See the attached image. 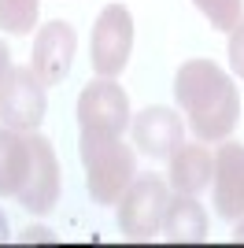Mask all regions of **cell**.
I'll list each match as a JSON object with an SVG mask.
<instances>
[{
    "instance_id": "obj_16",
    "label": "cell",
    "mask_w": 244,
    "mask_h": 248,
    "mask_svg": "<svg viewBox=\"0 0 244 248\" xmlns=\"http://www.w3.org/2000/svg\"><path fill=\"white\" fill-rule=\"evenodd\" d=\"M229 67L244 78V15L237 22L233 30H229Z\"/></svg>"
},
{
    "instance_id": "obj_11",
    "label": "cell",
    "mask_w": 244,
    "mask_h": 248,
    "mask_svg": "<svg viewBox=\"0 0 244 248\" xmlns=\"http://www.w3.org/2000/svg\"><path fill=\"white\" fill-rule=\"evenodd\" d=\"M211 174H214V155L207 152L203 145H178L170 152V186L178 193H200V189L211 186Z\"/></svg>"
},
{
    "instance_id": "obj_7",
    "label": "cell",
    "mask_w": 244,
    "mask_h": 248,
    "mask_svg": "<svg viewBox=\"0 0 244 248\" xmlns=\"http://www.w3.org/2000/svg\"><path fill=\"white\" fill-rule=\"evenodd\" d=\"M15 200L30 215H48L60 200V163H56L52 141L37 130H30V170H26V182Z\"/></svg>"
},
{
    "instance_id": "obj_3",
    "label": "cell",
    "mask_w": 244,
    "mask_h": 248,
    "mask_svg": "<svg viewBox=\"0 0 244 248\" xmlns=\"http://www.w3.org/2000/svg\"><path fill=\"white\" fill-rule=\"evenodd\" d=\"M170 189L159 174H141L133 178L130 189L119 197V230L130 241H152L163 226Z\"/></svg>"
},
{
    "instance_id": "obj_2",
    "label": "cell",
    "mask_w": 244,
    "mask_h": 248,
    "mask_svg": "<svg viewBox=\"0 0 244 248\" xmlns=\"http://www.w3.org/2000/svg\"><path fill=\"white\" fill-rule=\"evenodd\" d=\"M81 167H85V189L96 204H119V197L137 178V155L115 134H92L81 130Z\"/></svg>"
},
{
    "instance_id": "obj_8",
    "label": "cell",
    "mask_w": 244,
    "mask_h": 248,
    "mask_svg": "<svg viewBox=\"0 0 244 248\" xmlns=\"http://www.w3.org/2000/svg\"><path fill=\"white\" fill-rule=\"evenodd\" d=\"M74 48H78V37H74V26L63 19L45 22L33 37V56H30V71L37 74V82L48 89V85H60L71 71Z\"/></svg>"
},
{
    "instance_id": "obj_18",
    "label": "cell",
    "mask_w": 244,
    "mask_h": 248,
    "mask_svg": "<svg viewBox=\"0 0 244 248\" xmlns=\"http://www.w3.org/2000/svg\"><path fill=\"white\" fill-rule=\"evenodd\" d=\"M11 71V52H8V45L0 41V82H4V74Z\"/></svg>"
},
{
    "instance_id": "obj_13",
    "label": "cell",
    "mask_w": 244,
    "mask_h": 248,
    "mask_svg": "<svg viewBox=\"0 0 244 248\" xmlns=\"http://www.w3.org/2000/svg\"><path fill=\"white\" fill-rule=\"evenodd\" d=\"M30 170V134L0 126V197H19Z\"/></svg>"
},
{
    "instance_id": "obj_12",
    "label": "cell",
    "mask_w": 244,
    "mask_h": 248,
    "mask_svg": "<svg viewBox=\"0 0 244 248\" xmlns=\"http://www.w3.org/2000/svg\"><path fill=\"white\" fill-rule=\"evenodd\" d=\"M163 233H167L170 241H178V245L207 241V211H203V204H196L193 193H178V197L167 200Z\"/></svg>"
},
{
    "instance_id": "obj_15",
    "label": "cell",
    "mask_w": 244,
    "mask_h": 248,
    "mask_svg": "<svg viewBox=\"0 0 244 248\" xmlns=\"http://www.w3.org/2000/svg\"><path fill=\"white\" fill-rule=\"evenodd\" d=\"M193 4L207 15L214 30H226V33L241 22V11H244V0H193Z\"/></svg>"
},
{
    "instance_id": "obj_10",
    "label": "cell",
    "mask_w": 244,
    "mask_h": 248,
    "mask_svg": "<svg viewBox=\"0 0 244 248\" xmlns=\"http://www.w3.org/2000/svg\"><path fill=\"white\" fill-rule=\"evenodd\" d=\"M133 145L152 159H170V152L182 145V115L167 104L144 108L133 119Z\"/></svg>"
},
{
    "instance_id": "obj_6",
    "label": "cell",
    "mask_w": 244,
    "mask_h": 248,
    "mask_svg": "<svg viewBox=\"0 0 244 248\" xmlns=\"http://www.w3.org/2000/svg\"><path fill=\"white\" fill-rule=\"evenodd\" d=\"M78 126L92 130V134L122 137V130L130 126V96L122 93V85H115V78H100V82H89L81 89Z\"/></svg>"
},
{
    "instance_id": "obj_1",
    "label": "cell",
    "mask_w": 244,
    "mask_h": 248,
    "mask_svg": "<svg viewBox=\"0 0 244 248\" xmlns=\"http://www.w3.org/2000/svg\"><path fill=\"white\" fill-rule=\"evenodd\" d=\"M174 96L189 115L200 141H226L241 119V96L233 78L211 60H189L174 78Z\"/></svg>"
},
{
    "instance_id": "obj_5",
    "label": "cell",
    "mask_w": 244,
    "mask_h": 248,
    "mask_svg": "<svg viewBox=\"0 0 244 248\" xmlns=\"http://www.w3.org/2000/svg\"><path fill=\"white\" fill-rule=\"evenodd\" d=\"M45 108H48V100H45V85L37 82V74L30 67H11L0 82V119H4V126L30 134L41 126Z\"/></svg>"
},
{
    "instance_id": "obj_20",
    "label": "cell",
    "mask_w": 244,
    "mask_h": 248,
    "mask_svg": "<svg viewBox=\"0 0 244 248\" xmlns=\"http://www.w3.org/2000/svg\"><path fill=\"white\" fill-rule=\"evenodd\" d=\"M8 237H11V233H8V218H4V211H0V245H4Z\"/></svg>"
},
{
    "instance_id": "obj_14",
    "label": "cell",
    "mask_w": 244,
    "mask_h": 248,
    "mask_svg": "<svg viewBox=\"0 0 244 248\" xmlns=\"http://www.w3.org/2000/svg\"><path fill=\"white\" fill-rule=\"evenodd\" d=\"M37 11H41V0H0V26L15 37H22L37 26Z\"/></svg>"
},
{
    "instance_id": "obj_9",
    "label": "cell",
    "mask_w": 244,
    "mask_h": 248,
    "mask_svg": "<svg viewBox=\"0 0 244 248\" xmlns=\"http://www.w3.org/2000/svg\"><path fill=\"white\" fill-rule=\"evenodd\" d=\"M214 211L226 222H237L244 215V145L226 141L214 152Z\"/></svg>"
},
{
    "instance_id": "obj_19",
    "label": "cell",
    "mask_w": 244,
    "mask_h": 248,
    "mask_svg": "<svg viewBox=\"0 0 244 248\" xmlns=\"http://www.w3.org/2000/svg\"><path fill=\"white\" fill-rule=\"evenodd\" d=\"M233 241H237V245H244V215L237 218V226H233Z\"/></svg>"
},
{
    "instance_id": "obj_4",
    "label": "cell",
    "mask_w": 244,
    "mask_h": 248,
    "mask_svg": "<svg viewBox=\"0 0 244 248\" xmlns=\"http://www.w3.org/2000/svg\"><path fill=\"white\" fill-rule=\"evenodd\" d=\"M133 52V15L122 4H107L89 37V63L100 78H119Z\"/></svg>"
},
{
    "instance_id": "obj_17",
    "label": "cell",
    "mask_w": 244,
    "mask_h": 248,
    "mask_svg": "<svg viewBox=\"0 0 244 248\" xmlns=\"http://www.w3.org/2000/svg\"><path fill=\"white\" fill-rule=\"evenodd\" d=\"M22 241H52V233L45 226H26L22 230Z\"/></svg>"
}]
</instances>
